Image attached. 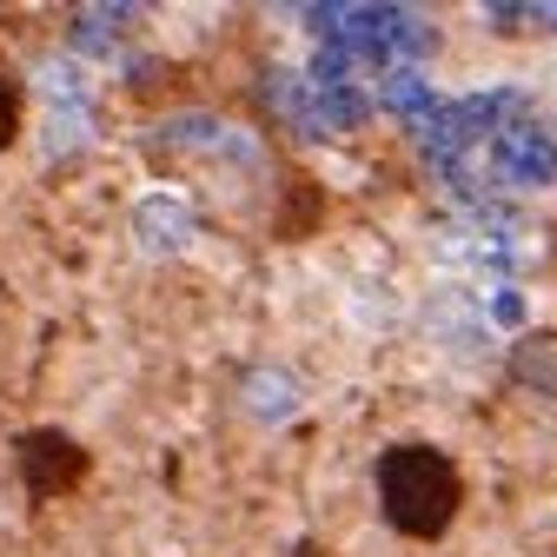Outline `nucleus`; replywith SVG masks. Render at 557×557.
<instances>
[{
  "label": "nucleus",
  "mask_w": 557,
  "mask_h": 557,
  "mask_svg": "<svg viewBox=\"0 0 557 557\" xmlns=\"http://www.w3.org/2000/svg\"><path fill=\"white\" fill-rule=\"evenodd\" d=\"M379 505H385V524L398 537H418V544L445 537L458 505H465L458 465L432 445H392L379 458Z\"/></svg>",
  "instance_id": "obj_1"
},
{
  "label": "nucleus",
  "mask_w": 557,
  "mask_h": 557,
  "mask_svg": "<svg viewBox=\"0 0 557 557\" xmlns=\"http://www.w3.org/2000/svg\"><path fill=\"white\" fill-rule=\"evenodd\" d=\"M94 471V451L74 438V432H60V425H34L21 438V484L34 498H66V492H81Z\"/></svg>",
  "instance_id": "obj_2"
},
{
  "label": "nucleus",
  "mask_w": 557,
  "mask_h": 557,
  "mask_svg": "<svg viewBox=\"0 0 557 557\" xmlns=\"http://www.w3.org/2000/svg\"><path fill=\"white\" fill-rule=\"evenodd\" d=\"M14 139H21V94L0 81V153H8Z\"/></svg>",
  "instance_id": "obj_3"
}]
</instances>
